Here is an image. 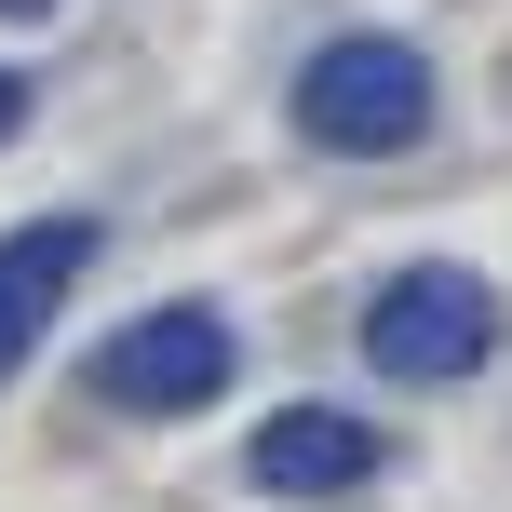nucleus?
<instances>
[{
    "label": "nucleus",
    "instance_id": "20e7f679",
    "mask_svg": "<svg viewBox=\"0 0 512 512\" xmlns=\"http://www.w3.org/2000/svg\"><path fill=\"white\" fill-rule=\"evenodd\" d=\"M378 472H391V432L351 418V405H283V418H256V445H243V486H270V499H351V486H378Z\"/></svg>",
    "mask_w": 512,
    "mask_h": 512
},
{
    "label": "nucleus",
    "instance_id": "f03ea898",
    "mask_svg": "<svg viewBox=\"0 0 512 512\" xmlns=\"http://www.w3.org/2000/svg\"><path fill=\"white\" fill-rule=\"evenodd\" d=\"M297 135H310V149H351V162L418 149V135H432V54H418V41H378V27L324 41L297 68Z\"/></svg>",
    "mask_w": 512,
    "mask_h": 512
},
{
    "label": "nucleus",
    "instance_id": "f257e3e1",
    "mask_svg": "<svg viewBox=\"0 0 512 512\" xmlns=\"http://www.w3.org/2000/svg\"><path fill=\"white\" fill-rule=\"evenodd\" d=\"M512 337V310L486 297V270H445V256H418V270H391L378 297H364V364L405 391H459L486 378V351Z\"/></svg>",
    "mask_w": 512,
    "mask_h": 512
},
{
    "label": "nucleus",
    "instance_id": "0eeeda50",
    "mask_svg": "<svg viewBox=\"0 0 512 512\" xmlns=\"http://www.w3.org/2000/svg\"><path fill=\"white\" fill-rule=\"evenodd\" d=\"M0 14H54V0H0Z\"/></svg>",
    "mask_w": 512,
    "mask_h": 512
},
{
    "label": "nucleus",
    "instance_id": "39448f33",
    "mask_svg": "<svg viewBox=\"0 0 512 512\" xmlns=\"http://www.w3.org/2000/svg\"><path fill=\"white\" fill-rule=\"evenodd\" d=\"M95 216H27V230H0V378H27V351L54 337V310H68V283L95 270Z\"/></svg>",
    "mask_w": 512,
    "mask_h": 512
},
{
    "label": "nucleus",
    "instance_id": "423d86ee",
    "mask_svg": "<svg viewBox=\"0 0 512 512\" xmlns=\"http://www.w3.org/2000/svg\"><path fill=\"white\" fill-rule=\"evenodd\" d=\"M14 122H27V81H14V68H0V135H14Z\"/></svg>",
    "mask_w": 512,
    "mask_h": 512
},
{
    "label": "nucleus",
    "instance_id": "7ed1b4c3",
    "mask_svg": "<svg viewBox=\"0 0 512 512\" xmlns=\"http://www.w3.org/2000/svg\"><path fill=\"white\" fill-rule=\"evenodd\" d=\"M81 378H95V405H122V418H203L216 391L243 378V351H230V324H216L203 297H162V310H135V324H108Z\"/></svg>",
    "mask_w": 512,
    "mask_h": 512
}]
</instances>
